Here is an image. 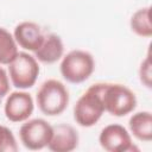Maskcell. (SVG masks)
Instances as JSON below:
<instances>
[{"label":"cell","mask_w":152,"mask_h":152,"mask_svg":"<svg viewBox=\"0 0 152 152\" xmlns=\"http://www.w3.org/2000/svg\"><path fill=\"white\" fill-rule=\"evenodd\" d=\"M18 44L6 28L0 27V65H8L18 55Z\"/></svg>","instance_id":"14"},{"label":"cell","mask_w":152,"mask_h":152,"mask_svg":"<svg viewBox=\"0 0 152 152\" xmlns=\"http://www.w3.org/2000/svg\"><path fill=\"white\" fill-rule=\"evenodd\" d=\"M102 83L90 86L77 100L74 107V119L82 127H91L101 119L104 107L101 96Z\"/></svg>","instance_id":"2"},{"label":"cell","mask_w":152,"mask_h":152,"mask_svg":"<svg viewBox=\"0 0 152 152\" xmlns=\"http://www.w3.org/2000/svg\"><path fill=\"white\" fill-rule=\"evenodd\" d=\"M131 133L140 141L152 140V114L148 110L134 113L128 121Z\"/></svg>","instance_id":"12"},{"label":"cell","mask_w":152,"mask_h":152,"mask_svg":"<svg viewBox=\"0 0 152 152\" xmlns=\"http://www.w3.org/2000/svg\"><path fill=\"white\" fill-rule=\"evenodd\" d=\"M64 45L59 36L55 33L44 34L43 43L34 51V57L37 61L44 64H53L63 57Z\"/></svg>","instance_id":"11"},{"label":"cell","mask_w":152,"mask_h":152,"mask_svg":"<svg viewBox=\"0 0 152 152\" xmlns=\"http://www.w3.org/2000/svg\"><path fill=\"white\" fill-rule=\"evenodd\" d=\"M101 96L104 112L113 116H125L137 107L135 94L120 83H102Z\"/></svg>","instance_id":"3"},{"label":"cell","mask_w":152,"mask_h":152,"mask_svg":"<svg viewBox=\"0 0 152 152\" xmlns=\"http://www.w3.org/2000/svg\"><path fill=\"white\" fill-rule=\"evenodd\" d=\"M95 69L94 57L84 50H72L68 52L61 62V75L72 84L87 81Z\"/></svg>","instance_id":"4"},{"label":"cell","mask_w":152,"mask_h":152,"mask_svg":"<svg viewBox=\"0 0 152 152\" xmlns=\"http://www.w3.org/2000/svg\"><path fill=\"white\" fill-rule=\"evenodd\" d=\"M17 150L18 145L12 131L0 125V152H15Z\"/></svg>","instance_id":"15"},{"label":"cell","mask_w":152,"mask_h":152,"mask_svg":"<svg viewBox=\"0 0 152 152\" xmlns=\"http://www.w3.org/2000/svg\"><path fill=\"white\" fill-rule=\"evenodd\" d=\"M150 10H151L150 6L139 8L131 17V20H129L131 30L139 37L150 38L152 36V24H151Z\"/></svg>","instance_id":"13"},{"label":"cell","mask_w":152,"mask_h":152,"mask_svg":"<svg viewBox=\"0 0 152 152\" xmlns=\"http://www.w3.org/2000/svg\"><path fill=\"white\" fill-rule=\"evenodd\" d=\"M52 131V126L44 119H27L19 129V138L26 148L37 151L48 146Z\"/></svg>","instance_id":"6"},{"label":"cell","mask_w":152,"mask_h":152,"mask_svg":"<svg viewBox=\"0 0 152 152\" xmlns=\"http://www.w3.org/2000/svg\"><path fill=\"white\" fill-rule=\"evenodd\" d=\"M99 142L108 152H131L138 150L128 131L119 124H110L102 128L99 135Z\"/></svg>","instance_id":"7"},{"label":"cell","mask_w":152,"mask_h":152,"mask_svg":"<svg viewBox=\"0 0 152 152\" xmlns=\"http://www.w3.org/2000/svg\"><path fill=\"white\" fill-rule=\"evenodd\" d=\"M139 78H140V82L146 88L150 89L152 87V72H151L150 53H147V56L145 57V59L140 64V68H139Z\"/></svg>","instance_id":"16"},{"label":"cell","mask_w":152,"mask_h":152,"mask_svg":"<svg viewBox=\"0 0 152 152\" xmlns=\"http://www.w3.org/2000/svg\"><path fill=\"white\" fill-rule=\"evenodd\" d=\"M52 129L51 140L46 146L50 151L70 152L78 146L80 137L72 126L68 124H59L57 126H52Z\"/></svg>","instance_id":"9"},{"label":"cell","mask_w":152,"mask_h":152,"mask_svg":"<svg viewBox=\"0 0 152 152\" xmlns=\"http://www.w3.org/2000/svg\"><path fill=\"white\" fill-rule=\"evenodd\" d=\"M39 71L38 61L27 52H18L14 59L8 64L11 83L17 89L21 90L28 89L36 84Z\"/></svg>","instance_id":"5"},{"label":"cell","mask_w":152,"mask_h":152,"mask_svg":"<svg viewBox=\"0 0 152 152\" xmlns=\"http://www.w3.org/2000/svg\"><path fill=\"white\" fill-rule=\"evenodd\" d=\"M34 103L32 96L24 91L17 90L12 91L6 96L4 104V113L7 120L11 122H24L33 113Z\"/></svg>","instance_id":"8"},{"label":"cell","mask_w":152,"mask_h":152,"mask_svg":"<svg viewBox=\"0 0 152 152\" xmlns=\"http://www.w3.org/2000/svg\"><path fill=\"white\" fill-rule=\"evenodd\" d=\"M15 43L24 50L34 52L43 43L44 34L38 24L33 21H21L19 23L13 32Z\"/></svg>","instance_id":"10"},{"label":"cell","mask_w":152,"mask_h":152,"mask_svg":"<svg viewBox=\"0 0 152 152\" xmlns=\"http://www.w3.org/2000/svg\"><path fill=\"white\" fill-rule=\"evenodd\" d=\"M10 77L4 68L0 66V102L10 93Z\"/></svg>","instance_id":"17"},{"label":"cell","mask_w":152,"mask_h":152,"mask_svg":"<svg viewBox=\"0 0 152 152\" xmlns=\"http://www.w3.org/2000/svg\"><path fill=\"white\" fill-rule=\"evenodd\" d=\"M36 101L39 110L48 116L62 114L69 104V91L58 80H46L39 87Z\"/></svg>","instance_id":"1"}]
</instances>
